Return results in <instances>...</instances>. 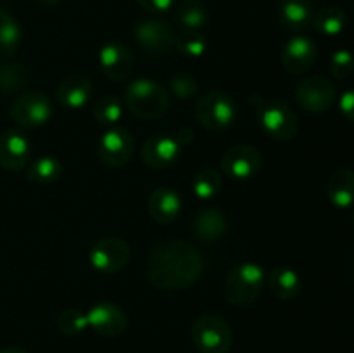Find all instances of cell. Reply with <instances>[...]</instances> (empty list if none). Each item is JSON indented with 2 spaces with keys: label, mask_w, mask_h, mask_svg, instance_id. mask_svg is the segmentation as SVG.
Here are the masks:
<instances>
[{
  "label": "cell",
  "mask_w": 354,
  "mask_h": 353,
  "mask_svg": "<svg viewBox=\"0 0 354 353\" xmlns=\"http://www.w3.org/2000/svg\"><path fill=\"white\" fill-rule=\"evenodd\" d=\"M204 260L199 249L180 239H165L152 246L145 262L147 280L161 291H183L201 277Z\"/></svg>",
  "instance_id": "obj_1"
},
{
  "label": "cell",
  "mask_w": 354,
  "mask_h": 353,
  "mask_svg": "<svg viewBox=\"0 0 354 353\" xmlns=\"http://www.w3.org/2000/svg\"><path fill=\"white\" fill-rule=\"evenodd\" d=\"M249 102L254 111L259 128L266 137L277 142H287L296 137L299 132V121L296 113L286 102L261 93H252Z\"/></svg>",
  "instance_id": "obj_2"
},
{
  "label": "cell",
  "mask_w": 354,
  "mask_h": 353,
  "mask_svg": "<svg viewBox=\"0 0 354 353\" xmlns=\"http://www.w3.org/2000/svg\"><path fill=\"white\" fill-rule=\"evenodd\" d=\"M124 106L140 120H159L169 111V93L152 78H137L127 87Z\"/></svg>",
  "instance_id": "obj_3"
},
{
  "label": "cell",
  "mask_w": 354,
  "mask_h": 353,
  "mask_svg": "<svg viewBox=\"0 0 354 353\" xmlns=\"http://www.w3.org/2000/svg\"><path fill=\"white\" fill-rule=\"evenodd\" d=\"M265 282L266 273L263 266L254 262H245L232 269L225 277L223 294L230 305L248 307L258 300Z\"/></svg>",
  "instance_id": "obj_4"
},
{
  "label": "cell",
  "mask_w": 354,
  "mask_h": 353,
  "mask_svg": "<svg viewBox=\"0 0 354 353\" xmlns=\"http://www.w3.org/2000/svg\"><path fill=\"white\" fill-rule=\"evenodd\" d=\"M196 118L209 132H225L237 120V102L223 90H209L196 102Z\"/></svg>",
  "instance_id": "obj_5"
},
{
  "label": "cell",
  "mask_w": 354,
  "mask_h": 353,
  "mask_svg": "<svg viewBox=\"0 0 354 353\" xmlns=\"http://www.w3.org/2000/svg\"><path fill=\"white\" fill-rule=\"evenodd\" d=\"M192 341L199 353H228L234 343V332L220 315L204 314L192 324Z\"/></svg>",
  "instance_id": "obj_6"
},
{
  "label": "cell",
  "mask_w": 354,
  "mask_h": 353,
  "mask_svg": "<svg viewBox=\"0 0 354 353\" xmlns=\"http://www.w3.org/2000/svg\"><path fill=\"white\" fill-rule=\"evenodd\" d=\"M16 125L24 128H38L47 125L54 116V107L50 99L41 90L23 92L12 100L9 111Z\"/></svg>",
  "instance_id": "obj_7"
},
{
  "label": "cell",
  "mask_w": 354,
  "mask_h": 353,
  "mask_svg": "<svg viewBox=\"0 0 354 353\" xmlns=\"http://www.w3.org/2000/svg\"><path fill=\"white\" fill-rule=\"evenodd\" d=\"M131 258V248L121 237H102L90 248L88 263L95 272L111 275L128 265Z\"/></svg>",
  "instance_id": "obj_8"
},
{
  "label": "cell",
  "mask_w": 354,
  "mask_h": 353,
  "mask_svg": "<svg viewBox=\"0 0 354 353\" xmlns=\"http://www.w3.org/2000/svg\"><path fill=\"white\" fill-rule=\"evenodd\" d=\"M133 149L135 138L131 132L124 127H118V125L107 128L97 145L100 161L111 168H121L127 165L133 154Z\"/></svg>",
  "instance_id": "obj_9"
},
{
  "label": "cell",
  "mask_w": 354,
  "mask_h": 353,
  "mask_svg": "<svg viewBox=\"0 0 354 353\" xmlns=\"http://www.w3.org/2000/svg\"><path fill=\"white\" fill-rule=\"evenodd\" d=\"M133 37L138 47L152 57L166 55L175 44L171 26L161 19H142L133 26Z\"/></svg>",
  "instance_id": "obj_10"
},
{
  "label": "cell",
  "mask_w": 354,
  "mask_h": 353,
  "mask_svg": "<svg viewBox=\"0 0 354 353\" xmlns=\"http://www.w3.org/2000/svg\"><path fill=\"white\" fill-rule=\"evenodd\" d=\"M337 99L335 85L325 76H310L296 87V100L308 113H324Z\"/></svg>",
  "instance_id": "obj_11"
},
{
  "label": "cell",
  "mask_w": 354,
  "mask_h": 353,
  "mask_svg": "<svg viewBox=\"0 0 354 353\" xmlns=\"http://www.w3.org/2000/svg\"><path fill=\"white\" fill-rule=\"evenodd\" d=\"M263 156L254 145L237 144L221 156V168L235 180H249L261 170Z\"/></svg>",
  "instance_id": "obj_12"
},
{
  "label": "cell",
  "mask_w": 354,
  "mask_h": 353,
  "mask_svg": "<svg viewBox=\"0 0 354 353\" xmlns=\"http://www.w3.org/2000/svg\"><path fill=\"white\" fill-rule=\"evenodd\" d=\"M88 327L104 338H120L128 327V318L123 308L113 301H99L86 311Z\"/></svg>",
  "instance_id": "obj_13"
},
{
  "label": "cell",
  "mask_w": 354,
  "mask_h": 353,
  "mask_svg": "<svg viewBox=\"0 0 354 353\" xmlns=\"http://www.w3.org/2000/svg\"><path fill=\"white\" fill-rule=\"evenodd\" d=\"M99 68L111 82H124L133 71V54L123 42H107L99 51Z\"/></svg>",
  "instance_id": "obj_14"
},
{
  "label": "cell",
  "mask_w": 354,
  "mask_h": 353,
  "mask_svg": "<svg viewBox=\"0 0 354 353\" xmlns=\"http://www.w3.org/2000/svg\"><path fill=\"white\" fill-rule=\"evenodd\" d=\"M182 145L176 137L168 134H156L144 142L140 158L149 168L166 170L180 159Z\"/></svg>",
  "instance_id": "obj_15"
},
{
  "label": "cell",
  "mask_w": 354,
  "mask_h": 353,
  "mask_svg": "<svg viewBox=\"0 0 354 353\" xmlns=\"http://www.w3.org/2000/svg\"><path fill=\"white\" fill-rule=\"evenodd\" d=\"M31 156V144L26 135L19 130L0 134V166L7 172H21L28 166Z\"/></svg>",
  "instance_id": "obj_16"
},
{
  "label": "cell",
  "mask_w": 354,
  "mask_h": 353,
  "mask_svg": "<svg viewBox=\"0 0 354 353\" xmlns=\"http://www.w3.org/2000/svg\"><path fill=\"white\" fill-rule=\"evenodd\" d=\"M318 47L310 37L296 35L282 48V66L290 75H303L313 68Z\"/></svg>",
  "instance_id": "obj_17"
},
{
  "label": "cell",
  "mask_w": 354,
  "mask_h": 353,
  "mask_svg": "<svg viewBox=\"0 0 354 353\" xmlns=\"http://www.w3.org/2000/svg\"><path fill=\"white\" fill-rule=\"evenodd\" d=\"M92 93V80L86 75H82V73H73V75L61 80V83L57 87V92H55V97H57V102L62 107L78 111L90 102Z\"/></svg>",
  "instance_id": "obj_18"
},
{
  "label": "cell",
  "mask_w": 354,
  "mask_h": 353,
  "mask_svg": "<svg viewBox=\"0 0 354 353\" xmlns=\"http://www.w3.org/2000/svg\"><path fill=\"white\" fill-rule=\"evenodd\" d=\"M147 210L154 221L161 225H171L182 213V197L169 187H158L149 196Z\"/></svg>",
  "instance_id": "obj_19"
},
{
  "label": "cell",
  "mask_w": 354,
  "mask_h": 353,
  "mask_svg": "<svg viewBox=\"0 0 354 353\" xmlns=\"http://www.w3.org/2000/svg\"><path fill=\"white\" fill-rule=\"evenodd\" d=\"M315 9L311 0H279L277 21L289 31H303L313 23Z\"/></svg>",
  "instance_id": "obj_20"
},
{
  "label": "cell",
  "mask_w": 354,
  "mask_h": 353,
  "mask_svg": "<svg viewBox=\"0 0 354 353\" xmlns=\"http://www.w3.org/2000/svg\"><path fill=\"white\" fill-rule=\"evenodd\" d=\"M192 228L199 241L214 242L227 234L228 220L223 211L207 206L197 211L192 221Z\"/></svg>",
  "instance_id": "obj_21"
},
{
  "label": "cell",
  "mask_w": 354,
  "mask_h": 353,
  "mask_svg": "<svg viewBox=\"0 0 354 353\" xmlns=\"http://www.w3.org/2000/svg\"><path fill=\"white\" fill-rule=\"evenodd\" d=\"M327 196L335 208H346L354 204V170L337 168L327 183Z\"/></svg>",
  "instance_id": "obj_22"
},
{
  "label": "cell",
  "mask_w": 354,
  "mask_h": 353,
  "mask_svg": "<svg viewBox=\"0 0 354 353\" xmlns=\"http://www.w3.org/2000/svg\"><path fill=\"white\" fill-rule=\"evenodd\" d=\"M266 282L279 300H294L303 291V280L299 273L289 266H275L266 275Z\"/></svg>",
  "instance_id": "obj_23"
},
{
  "label": "cell",
  "mask_w": 354,
  "mask_h": 353,
  "mask_svg": "<svg viewBox=\"0 0 354 353\" xmlns=\"http://www.w3.org/2000/svg\"><path fill=\"white\" fill-rule=\"evenodd\" d=\"M175 17L183 30L199 31L209 23V12L203 0H178Z\"/></svg>",
  "instance_id": "obj_24"
},
{
  "label": "cell",
  "mask_w": 354,
  "mask_h": 353,
  "mask_svg": "<svg viewBox=\"0 0 354 353\" xmlns=\"http://www.w3.org/2000/svg\"><path fill=\"white\" fill-rule=\"evenodd\" d=\"M30 83V69L24 62L14 61L0 64V92L3 96L19 93Z\"/></svg>",
  "instance_id": "obj_25"
},
{
  "label": "cell",
  "mask_w": 354,
  "mask_h": 353,
  "mask_svg": "<svg viewBox=\"0 0 354 353\" xmlns=\"http://www.w3.org/2000/svg\"><path fill=\"white\" fill-rule=\"evenodd\" d=\"M62 175V163L54 156H41L26 166V179L35 183H52Z\"/></svg>",
  "instance_id": "obj_26"
},
{
  "label": "cell",
  "mask_w": 354,
  "mask_h": 353,
  "mask_svg": "<svg viewBox=\"0 0 354 353\" xmlns=\"http://www.w3.org/2000/svg\"><path fill=\"white\" fill-rule=\"evenodd\" d=\"M311 24L325 37H337L346 28V12L337 6H325L315 14Z\"/></svg>",
  "instance_id": "obj_27"
},
{
  "label": "cell",
  "mask_w": 354,
  "mask_h": 353,
  "mask_svg": "<svg viewBox=\"0 0 354 353\" xmlns=\"http://www.w3.org/2000/svg\"><path fill=\"white\" fill-rule=\"evenodd\" d=\"M23 38L19 23L7 10L0 9V55H12Z\"/></svg>",
  "instance_id": "obj_28"
},
{
  "label": "cell",
  "mask_w": 354,
  "mask_h": 353,
  "mask_svg": "<svg viewBox=\"0 0 354 353\" xmlns=\"http://www.w3.org/2000/svg\"><path fill=\"white\" fill-rule=\"evenodd\" d=\"M92 114L97 123L114 127L123 116V102L116 96H102L93 102Z\"/></svg>",
  "instance_id": "obj_29"
},
{
  "label": "cell",
  "mask_w": 354,
  "mask_h": 353,
  "mask_svg": "<svg viewBox=\"0 0 354 353\" xmlns=\"http://www.w3.org/2000/svg\"><path fill=\"white\" fill-rule=\"evenodd\" d=\"M223 185V179L213 168H204L192 179V190L199 199H213Z\"/></svg>",
  "instance_id": "obj_30"
},
{
  "label": "cell",
  "mask_w": 354,
  "mask_h": 353,
  "mask_svg": "<svg viewBox=\"0 0 354 353\" xmlns=\"http://www.w3.org/2000/svg\"><path fill=\"white\" fill-rule=\"evenodd\" d=\"M176 51L182 55L190 59H197L201 55H204L207 48L206 37H204L201 31H192V30H183L182 33H178L175 37Z\"/></svg>",
  "instance_id": "obj_31"
},
{
  "label": "cell",
  "mask_w": 354,
  "mask_h": 353,
  "mask_svg": "<svg viewBox=\"0 0 354 353\" xmlns=\"http://www.w3.org/2000/svg\"><path fill=\"white\" fill-rule=\"evenodd\" d=\"M59 332L69 338H75V336L82 334L88 329V318L86 314L76 310V308H69V310H62L57 315V320H55Z\"/></svg>",
  "instance_id": "obj_32"
},
{
  "label": "cell",
  "mask_w": 354,
  "mask_h": 353,
  "mask_svg": "<svg viewBox=\"0 0 354 353\" xmlns=\"http://www.w3.org/2000/svg\"><path fill=\"white\" fill-rule=\"evenodd\" d=\"M169 90H171L173 96L185 100L196 96L197 90H199V83L189 73H176L169 78Z\"/></svg>",
  "instance_id": "obj_33"
},
{
  "label": "cell",
  "mask_w": 354,
  "mask_h": 353,
  "mask_svg": "<svg viewBox=\"0 0 354 353\" xmlns=\"http://www.w3.org/2000/svg\"><path fill=\"white\" fill-rule=\"evenodd\" d=\"M330 73L335 80H346L354 73V54L351 51H335L330 57Z\"/></svg>",
  "instance_id": "obj_34"
},
{
  "label": "cell",
  "mask_w": 354,
  "mask_h": 353,
  "mask_svg": "<svg viewBox=\"0 0 354 353\" xmlns=\"http://www.w3.org/2000/svg\"><path fill=\"white\" fill-rule=\"evenodd\" d=\"M138 6L151 14L168 12L175 6V0H137Z\"/></svg>",
  "instance_id": "obj_35"
},
{
  "label": "cell",
  "mask_w": 354,
  "mask_h": 353,
  "mask_svg": "<svg viewBox=\"0 0 354 353\" xmlns=\"http://www.w3.org/2000/svg\"><path fill=\"white\" fill-rule=\"evenodd\" d=\"M339 109H341V113L344 114L349 121L354 123V89L346 90V92L342 93L341 99H339Z\"/></svg>",
  "instance_id": "obj_36"
},
{
  "label": "cell",
  "mask_w": 354,
  "mask_h": 353,
  "mask_svg": "<svg viewBox=\"0 0 354 353\" xmlns=\"http://www.w3.org/2000/svg\"><path fill=\"white\" fill-rule=\"evenodd\" d=\"M176 141L180 142V145H189L190 142L194 141V132L190 130V128H182V130L176 134Z\"/></svg>",
  "instance_id": "obj_37"
},
{
  "label": "cell",
  "mask_w": 354,
  "mask_h": 353,
  "mask_svg": "<svg viewBox=\"0 0 354 353\" xmlns=\"http://www.w3.org/2000/svg\"><path fill=\"white\" fill-rule=\"evenodd\" d=\"M0 353H28V352L23 348H17V346H7V348L0 350Z\"/></svg>",
  "instance_id": "obj_38"
},
{
  "label": "cell",
  "mask_w": 354,
  "mask_h": 353,
  "mask_svg": "<svg viewBox=\"0 0 354 353\" xmlns=\"http://www.w3.org/2000/svg\"><path fill=\"white\" fill-rule=\"evenodd\" d=\"M40 3H44V6H57V3H61L62 0H38Z\"/></svg>",
  "instance_id": "obj_39"
},
{
  "label": "cell",
  "mask_w": 354,
  "mask_h": 353,
  "mask_svg": "<svg viewBox=\"0 0 354 353\" xmlns=\"http://www.w3.org/2000/svg\"><path fill=\"white\" fill-rule=\"evenodd\" d=\"M353 221H354V215H353Z\"/></svg>",
  "instance_id": "obj_40"
}]
</instances>
